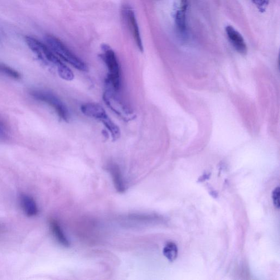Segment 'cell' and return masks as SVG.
<instances>
[{"label":"cell","instance_id":"obj_2","mask_svg":"<svg viewBox=\"0 0 280 280\" xmlns=\"http://www.w3.org/2000/svg\"><path fill=\"white\" fill-rule=\"evenodd\" d=\"M47 46L55 55L59 56L75 69L82 71H88V67L85 62L72 53L59 38L52 35L45 36Z\"/></svg>","mask_w":280,"mask_h":280},{"label":"cell","instance_id":"obj_16","mask_svg":"<svg viewBox=\"0 0 280 280\" xmlns=\"http://www.w3.org/2000/svg\"><path fill=\"white\" fill-rule=\"evenodd\" d=\"M260 12L264 13L268 6L269 0H252Z\"/></svg>","mask_w":280,"mask_h":280},{"label":"cell","instance_id":"obj_4","mask_svg":"<svg viewBox=\"0 0 280 280\" xmlns=\"http://www.w3.org/2000/svg\"><path fill=\"white\" fill-rule=\"evenodd\" d=\"M26 41L28 47L35 53L38 59L47 65H52L57 69L63 63L49 47L36 38L27 36L26 38Z\"/></svg>","mask_w":280,"mask_h":280},{"label":"cell","instance_id":"obj_7","mask_svg":"<svg viewBox=\"0 0 280 280\" xmlns=\"http://www.w3.org/2000/svg\"><path fill=\"white\" fill-rule=\"evenodd\" d=\"M82 113L90 118L100 120V121L108 116L102 106L96 103H87L81 107Z\"/></svg>","mask_w":280,"mask_h":280},{"label":"cell","instance_id":"obj_15","mask_svg":"<svg viewBox=\"0 0 280 280\" xmlns=\"http://www.w3.org/2000/svg\"><path fill=\"white\" fill-rule=\"evenodd\" d=\"M0 73L16 80L21 79V76L19 72L11 67L0 63Z\"/></svg>","mask_w":280,"mask_h":280},{"label":"cell","instance_id":"obj_1","mask_svg":"<svg viewBox=\"0 0 280 280\" xmlns=\"http://www.w3.org/2000/svg\"><path fill=\"white\" fill-rule=\"evenodd\" d=\"M103 59L108 67L109 74L105 83L106 88L118 93L121 87L120 67L116 55L107 45H103Z\"/></svg>","mask_w":280,"mask_h":280},{"label":"cell","instance_id":"obj_13","mask_svg":"<svg viewBox=\"0 0 280 280\" xmlns=\"http://www.w3.org/2000/svg\"><path fill=\"white\" fill-rule=\"evenodd\" d=\"M163 254L170 262H173L178 256V248L176 244L169 242L163 249Z\"/></svg>","mask_w":280,"mask_h":280},{"label":"cell","instance_id":"obj_9","mask_svg":"<svg viewBox=\"0 0 280 280\" xmlns=\"http://www.w3.org/2000/svg\"><path fill=\"white\" fill-rule=\"evenodd\" d=\"M108 170L112 176L115 190L120 193H124L126 188L119 167L117 164L111 163L108 166Z\"/></svg>","mask_w":280,"mask_h":280},{"label":"cell","instance_id":"obj_17","mask_svg":"<svg viewBox=\"0 0 280 280\" xmlns=\"http://www.w3.org/2000/svg\"><path fill=\"white\" fill-rule=\"evenodd\" d=\"M280 188L277 187L275 188L272 193V199L273 204L277 209H279L280 206Z\"/></svg>","mask_w":280,"mask_h":280},{"label":"cell","instance_id":"obj_12","mask_svg":"<svg viewBox=\"0 0 280 280\" xmlns=\"http://www.w3.org/2000/svg\"><path fill=\"white\" fill-rule=\"evenodd\" d=\"M107 128L110 132L111 137L113 139V141H117L120 137V130L117 124H115L112 120L109 117H106L101 121Z\"/></svg>","mask_w":280,"mask_h":280},{"label":"cell","instance_id":"obj_18","mask_svg":"<svg viewBox=\"0 0 280 280\" xmlns=\"http://www.w3.org/2000/svg\"><path fill=\"white\" fill-rule=\"evenodd\" d=\"M7 135L5 128L2 123L0 122V140H4L7 138Z\"/></svg>","mask_w":280,"mask_h":280},{"label":"cell","instance_id":"obj_11","mask_svg":"<svg viewBox=\"0 0 280 280\" xmlns=\"http://www.w3.org/2000/svg\"><path fill=\"white\" fill-rule=\"evenodd\" d=\"M50 224L52 232L57 241L65 247H69V241L62 231L58 222L56 220L52 219L50 220Z\"/></svg>","mask_w":280,"mask_h":280},{"label":"cell","instance_id":"obj_14","mask_svg":"<svg viewBox=\"0 0 280 280\" xmlns=\"http://www.w3.org/2000/svg\"><path fill=\"white\" fill-rule=\"evenodd\" d=\"M57 74L62 80L71 81L74 79L75 75L73 72L64 63L62 64L56 69Z\"/></svg>","mask_w":280,"mask_h":280},{"label":"cell","instance_id":"obj_8","mask_svg":"<svg viewBox=\"0 0 280 280\" xmlns=\"http://www.w3.org/2000/svg\"><path fill=\"white\" fill-rule=\"evenodd\" d=\"M188 5V0H181L180 9L177 11L175 16L177 30L182 35L185 34L187 31L186 12Z\"/></svg>","mask_w":280,"mask_h":280},{"label":"cell","instance_id":"obj_6","mask_svg":"<svg viewBox=\"0 0 280 280\" xmlns=\"http://www.w3.org/2000/svg\"><path fill=\"white\" fill-rule=\"evenodd\" d=\"M225 32L229 41L234 49L241 55H246L248 52V47L244 38L240 32L231 26L226 27Z\"/></svg>","mask_w":280,"mask_h":280},{"label":"cell","instance_id":"obj_5","mask_svg":"<svg viewBox=\"0 0 280 280\" xmlns=\"http://www.w3.org/2000/svg\"><path fill=\"white\" fill-rule=\"evenodd\" d=\"M122 14L124 20L126 23L129 31L131 32L135 43L141 52H143V47L136 17L133 9L128 5H124L122 9Z\"/></svg>","mask_w":280,"mask_h":280},{"label":"cell","instance_id":"obj_10","mask_svg":"<svg viewBox=\"0 0 280 280\" xmlns=\"http://www.w3.org/2000/svg\"><path fill=\"white\" fill-rule=\"evenodd\" d=\"M21 202L24 211L28 217L35 216L38 214L37 204L32 197L22 195L21 196Z\"/></svg>","mask_w":280,"mask_h":280},{"label":"cell","instance_id":"obj_3","mask_svg":"<svg viewBox=\"0 0 280 280\" xmlns=\"http://www.w3.org/2000/svg\"><path fill=\"white\" fill-rule=\"evenodd\" d=\"M30 95L33 98L49 105L54 109L59 117L64 121L68 122L70 113L66 106L56 95L49 91L43 90H33Z\"/></svg>","mask_w":280,"mask_h":280}]
</instances>
